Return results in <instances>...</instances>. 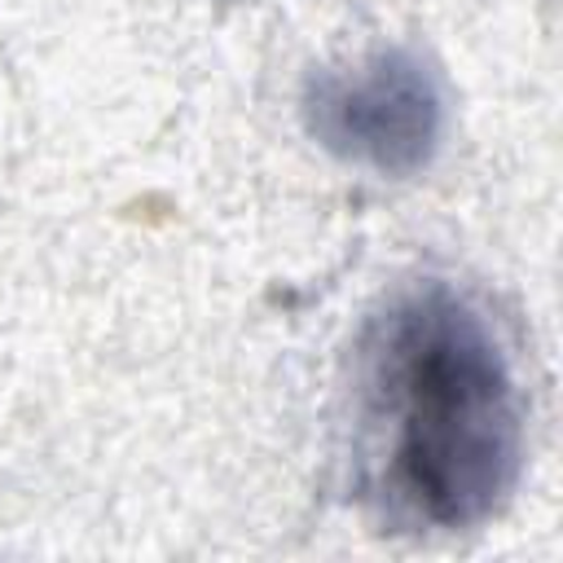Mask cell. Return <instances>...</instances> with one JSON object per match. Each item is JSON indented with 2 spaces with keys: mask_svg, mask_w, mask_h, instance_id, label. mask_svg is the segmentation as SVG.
I'll use <instances>...</instances> for the list:
<instances>
[{
  "mask_svg": "<svg viewBox=\"0 0 563 563\" xmlns=\"http://www.w3.org/2000/svg\"><path fill=\"white\" fill-rule=\"evenodd\" d=\"M374 497L422 528L484 523L523 471V400L497 325L449 282L387 299L361 343Z\"/></svg>",
  "mask_w": 563,
  "mask_h": 563,
  "instance_id": "1",
  "label": "cell"
},
{
  "mask_svg": "<svg viewBox=\"0 0 563 563\" xmlns=\"http://www.w3.org/2000/svg\"><path fill=\"white\" fill-rule=\"evenodd\" d=\"M303 114L330 154L383 176H405L435 154L444 97L413 53L387 48L347 70L312 75Z\"/></svg>",
  "mask_w": 563,
  "mask_h": 563,
  "instance_id": "2",
  "label": "cell"
}]
</instances>
